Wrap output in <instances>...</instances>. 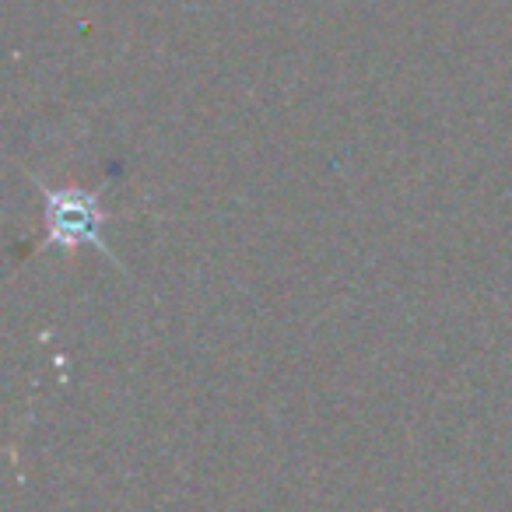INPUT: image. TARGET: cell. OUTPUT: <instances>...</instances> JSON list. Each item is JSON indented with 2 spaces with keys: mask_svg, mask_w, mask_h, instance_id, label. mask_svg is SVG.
I'll return each mask as SVG.
<instances>
[{
  "mask_svg": "<svg viewBox=\"0 0 512 512\" xmlns=\"http://www.w3.org/2000/svg\"><path fill=\"white\" fill-rule=\"evenodd\" d=\"M46 193V242L64 249L78 246H99L106 256H113V249H106L102 242V207L95 193L81 190H43Z\"/></svg>",
  "mask_w": 512,
  "mask_h": 512,
  "instance_id": "6da1fadb",
  "label": "cell"
}]
</instances>
